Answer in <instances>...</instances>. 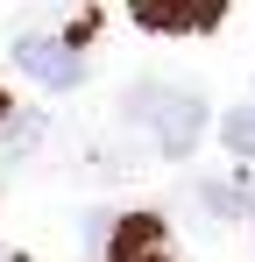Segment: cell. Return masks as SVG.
Here are the masks:
<instances>
[{
	"mask_svg": "<svg viewBox=\"0 0 255 262\" xmlns=\"http://www.w3.org/2000/svg\"><path fill=\"white\" fill-rule=\"evenodd\" d=\"M128 114L142 121V135H149V149L156 156H192L199 142H206V99L192 85H163V78H142V85L128 92Z\"/></svg>",
	"mask_w": 255,
	"mask_h": 262,
	"instance_id": "6da1fadb",
	"label": "cell"
},
{
	"mask_svg": "<svg viewBox=\"0 0 255 262\" xmlns=\"http://www.w3.org/2000/svg\"><path fill=\"white\" fill-rule=\"evenodd\" d=\"M0 262H22V255H7V248H0Z\"/></svg>",
	"mask_w": 255,
	"mask_h": 262,
	"instance_id": "ba28073f",
	"label": "cell"
},
{
	"mask_svg": "<svg viewBox=\"0 0 255 262\" xmlns=\"http://www.w3.org/2000/svg\"><path fill=\"white\" fill-rule=\"evenodd\" d=\"M0 121H7V99H0Z\"/></svg>",
	"mask_w": 255,
	"mask_h": 262,
	"instance_id": "9c48e42d",
	"label": "cell"
},
{
	"mask_svg": "<svg viewBox=\"0 0 255 262\" xmlns=\"http://www.w3.org/2000/svg\"><path fill=\"white\" fill-rule=\"evenodd\" d=\"M199 213L206 220H248L255 213V191L241 184V177H206V184H199Z\"/></svg>",
	"mask_w": 255,
	"mask_h": 262,
	"instance_id": "5b68a950",
	"label": "cell"
},
{
	"mask_svg": "<svg viewBox=\"0 0 255 262\" xmlns=\"http://www.w3.org/2000/svg\"><path fill=\"white\" fill-rule=\"evenodd\" d=\"M220 149H234L241 163H255V106H234V114H220Z\"/></svg>",
	"mask_w": 255,
	"mask_h": 262,
	"instance_id": "8992f818",
	"label": "cell"
},
{
	"mask_svg": "<svg viewBox=\"0 0 255 262\" xmlns=\"http://www.w3.org/2000/svg\"><path fill=\"white\" fill-rule=\"evenodd\" d=\"M92 21H99V14H78L71 29H22V36H14V71H22L29 85H50V92L85 85V43H92Z\"/></svg>",
	"mask_w": 255,
	"mask_h": 262,
	"instance_id": "7a4b0ae2",
	"label": "cell"
},
{
	"mask_svg": "<svg viewBox=\"0 0 255 262\" xmlns=\"http://www.w3.org/2000/svg\"><path fill=\"white\" fill-rule=\"evenodd\" d=\"M107 262H177V255H170V234L156 213H128L107 241Z\"/></svg>",
	"mask_w": 255,
	"mask_h": 262,
	"instance_id": "277c9868",
	"label": "cell"
},
{
	"mask_svg": "<svg viewBox=\"0 0 255 262\" xmlns=\"http://www.w3.org/2000/svg\"><path fill=\"white\" fill-rule=\"evenodd\" d=\"M36 142H42V121H36V114H7V135H0V163H22Z\"/></svg>",
	"mask_w": 255,
	"mask_h": 262,
	"instance_id": "52a82bcc",
	"label": "cell"
},
{
	"mask_svg": "<svg viewBox=\"0 0 255 262\" xmlns=\"http://www.w3.org/2000/svg\"><path fill=\"white\" fill-rule=\"evenodd\" d=\"M128 14L149 36H206L227 21V0H128Z\"/></svg>",
	"mask_w": 255,
	"mask_h": 262,
	"instance_id": "3957f363",
	"label": "cell"
}]
</instances>
